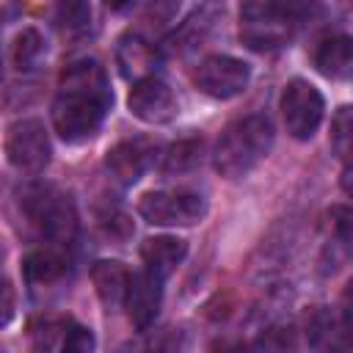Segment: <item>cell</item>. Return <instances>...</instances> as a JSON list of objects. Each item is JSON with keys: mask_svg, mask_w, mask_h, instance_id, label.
<instances>
[{"mask_svg": "<svg viewBox=\"0 0 353 353\" xmlns=\"http://www.w3.org/2000/svg\"><path fill=\"white\" fill-rule=\"evenodd\" d=\"M6 154L14 168L25 174H39L50 163V138L39 119H22L11 124L6 138Z\"/></svg>", "mask_w": 353, "mask_h": 353, "instance_id": "cell-8", "label": "cell"}, {"mask_svg": "<svg viewBox=\"0 0 353 353\" xmlns=\"http://www.w3.org/2000/svg\"><path fill=\"white\" fill-rule=\"evenodd\" d=\"M116 61H119V69H121V74H124L127 80H141V77L154 74L157 55H154V50L149 47V41H143V39L135 36V33H127V36L119 39Z\"/></svg>", "mask_w": 353, "mask_h": 353, "instance_id": "cell-12", "label": "cell"}, {"mask_svg": "<svg viewBox=\"0 0 353 353\" xmlns=\"http://www.w3.org/2000/svg\"><path fill=\"white\" fill-rule=\"evenodd\" d=\"M110 85L105 69L94 58L72 61L58 80V94L52 102L55 132L66 143H83L94 138L110 110Z\"/></svg>", "mask_w": 353, "mask_h": 353, "instance_id": "cell-1", "label": "cell"}, {"mask_svg": "<svg viewBox=\"0 0 353 353\" xmlns=\"http://www.w3.org/2000/svg\"><path fill=\"white\" fill-rule=\"evenodd\" d=\"M74 325V320L69 317H44L33 325V339H36V347H47V350H63L66 345V336H69V328Z\"/></svg>", "mask_w": 353, "mask_h": 353, "instance_id": "cell-20", "label": "cell"}, {"mask_svg": "<svg viewBox=\"0 0 353 353\" xmlns=\"http://www.w3.org/2000/svg\"><path fill=\"white\" fill-rule=\"evenodd\" d=\"M185 254H188V245H185V240H176V237H152L141 245V259H143L146 270H152L163 281L176 270V265L185 259Z\"/></svg>", "mask_w": 353, "mask_h": 353, "instance_id": "cell-13", "label": "cell"}, {"mask_svg": "<svg viewBox=\"0 0 353 353\" xmlns=\"http://www.w3.org/2000/svg\"><path fill=\"white\" fill-rule=\"evenodd\" d=\"M270 146V121L265 116H243L221 132L215 143V168L226 179H240L268 157Z\"/></svg>", "mask_w": 353, "mask_h": 353, "instance_id": "cell-3", "label": "cell"}, {"mask_svg": "<svg viewBox=\"0 0 353 353\" xmlns=\"http://www.w3.org/2000/svg\"><path fill=\"white\" fill-rule=\"evenodd\" d=\"M196 88L212 99H232L245 91L251 80L248 63L232 55H210L196 69Z\"/></svg>", "mask_w": 353, "mask_h": 353, "instance_id": "cell-7", "label": "cell"}, {"mask_svg": "<svg viewBox=\"0 0 353 353\" xmlns=\"http://www.w3.org/2000/svg\"><path fill=\"white\" fill-rule=\"evenodd\" d=\"M199 160H201V141L199 138H188V141H179V143H174L168 149L163 171L165 174H182V171H190Z\"/></svg>", "mask_w": 353, "mask_h": 353, "instance_id": "cell-21", "label": "cell"}, {"mask_svg": "<svg viewBox=\"0 0 353 353\" xmlns=\"http://www.w3.org/2000/svg\"><path fill=\"white\" fill-rule=\"evenodd\" d=\"M22 210L30 226L52 245H69L77 232V212L66 193L50 185H30L22 193Z\"/></svg>", "mask_w": 353, "mask_h": 353, "instance_id": "cell-4", "label": "cell"}, {"mask_svg": "<svg viewBox=\"0 0 353 353\" xmlns=\"http://www.w3.org/2000/svg\"><path fill=\"white\" fill-rule=\"evenodd\" d=\"M44 39H41V33L36 30V28H25L19 36H17V41H14V63H17V69L19 72H30V69H36L39 63H41V58H44Z\"/></svg>", "mask_w": 353, "mask_h": 353, "instance_id": "cell-17", "label": "cell"}, {"mask_svg": "<svg viewBox=\"0 0 353 353\" xmlns=\"http://www.w3.org/2000/svg\"><path fill=\"white\" fill-rule=\"evenodd\" d=\"M127 108L135 119L146 124H165L176 116V97L168 88V83H163L157 74H149L135 80L127 97Z\"/></svg>", "mask_w": 353, "mask_h": 353, "instance_id": "cell-9", "label": "cell"}, {"mask_svg": "<svg viewBox=\"0 0 353 353\" xmlns=\"http://www.w3.org/2000/svg\"><path fill=\"white\" fill-rule=\"evenodd\" d=\"M132 0H105V6L108 8H113V11H119V8H124V6H130Z\"/></svg>", "mask_w": 353, "mask_h": 353, "instance_id": "cell-27", "label": "cell"}, {"mask_svg": "<svg viewBox=\"0 0 353 353\" xmlns=\"http://www.w3.org/2000/svg\"><path fill=\"white\" fill-rule=\"evenodd\" d=\"M281 113H284L287 132L298 141H309L317 132L325 113L323 94L309 80H292L281 94Z\"/></svg>", "mask_w": 353, "mask_h": 353, "instance_id": "cell-6", "label": "cell"}, {"mask_svg": "<svg viewBox=\"0 0 353 353\" xmlns=\"http://www.w3.org/2000/svg\"><path fill=\"white\" fill-rule=\"evenodd\" d=\"M91 347H94V336H91V331L74 323V325L69 328V336H66L63 350H91Z\"/></svg>", "mask_w": 353, "mask_h": 353, "instance_id": "cell-24", "label": "cell"}, {"mask_svg": "<svg viewBox=\"0 0 353 353\" xmlns=\"http://www.w3.org/2000/svg\"><path fill=\"white\" fill-rule=\"evenodd\" d=\"M22 268H25L28 281H36V284L58 281V279L69 270V254H66V245H52V243H47L44 248L30 251V254L25 256Z\"/></svg>", "mask_w": 353, "mask_h": 353, "instance_id": "cell-14", "label": "cell"}, {"mask_svg": "<svg viewBox=\"0 0 353 353\" xmlns=\"http://www.w3.org/2000/svg\"><path fill=\"white\" fill-rule=\"evenodd\" d=\"M160 298H163V279L154 276L152 270H141L132 273L127 281V292H124V306H127V317L138 331H146L160 309Z\"/></svg>", "mask_w": 353, "mask_h": 353, "instance_id": "cell-10", "label": "cell"}, {"mask_svg": "<svg viewBox=\"0 0 353 353\" xmlns=\"http://www.w3.org/2000/svg\"><path fill=\"white\" fill-rule=\"evenodd\" d=\"M17 6H19V0H0V14L8 17V14L17 11Z\"/></svg>", "mask_w": 353, "mask_h": 353, "instance_id": "cell-26", "label": "cell"}, {"mask_svg": "<svg viewBox=\"0 0 353 353\" xmlns=\"http://www.w3.org/2000/svg\"><path fill=\"white\" fill-rule=\"evenodd\" d=\"M91 281L97 287V295L105 306H119L124 303V292H127V281H130V273L121 262H113V259H102L91 268Z\"/></svg>", "mask_w": 353, "mask_h": 353, "instance_id": "cell-15", "label": "cell"}, {"mask_svg": "<svg viewBox=\"0 0 353 353\" xmlns=\"http://www.w3.org/2000/svg\"><path fill=\"white\" fill-rule=\"evenodd\" d=\"M312 0H245L240 8V39L256 52L279 50L303 22Z\"/></svg>", "mask_w": 353, "mask_h": 353, "instance_id": "cell-2", "label": "cell"}, {"mask_svg": "<svg viewBox=\"0 0 353 353\" xmlns=\"http://www.w3.org/2000/svg\"><path fill=\"white\" fill-rule=\"evenodd\" d=\"M179 8V0H149L146 6V19L152 25H165Z\"/></svg>", "mask_w": 353, "mask_h": 353, "instance_id": "cell-23", "label": "cell"}, {"mask_svg": "<svg viewBox=\"0 0 353 353\" xmlns=\"http://www.w3.org/2000/svg\"><path fill=\"white\" fill-rule=\"evenodd\" d=\"M138 212L154 226H193L204 218L207 201L193 190H154L138 201Z\"/></svg>", "mask_w": 353, "mask_h": 353, "instance_id": "cell-5", "label": "cell"}, {"mask_svg": "<svg viewBox=\"0 0 353 353\" xmlns=\"http://www.w3.org/2000/svg\"><path fill=\"white\" fill-rule=\"evenodd\" d=\"M154 152H157V143L154 141H149V138H127V141L116 143L108 152L105 165H108V171L121 185H132L154 163Z\"/></svg>", "mask_w": 353, "mask_h": 353, "instance_id": "cell-11", "label": "cell"}, {"mask_svg": "<svg viewBox=\"0 0 353 353\" xmlns=\"http://www.w3.org/2000/svg\"><path fill=\"white\" fill-rule=\"evenodd\" d=\"M331 130H334V132H331V141H334L336 152H339L342 157H347V152H350V108H339V113H336Z\"/></svg>", "mask_w": 353, "mask_h": 353, "instance_id": "cell-22", "label": "cell"}, {"mask_svg": "<svg viewBox=\"0 0 353 353\" xmlns=\"http://www.w3.org/2000/svg\"><path fill=\"white\" fill-rule=\"evenodd\" d=\"M314 66L334 80L350 74V39L347 36H325L314 50Z\"/></svg>", "mask_w": 353, "mask_h": 353, "instance_id": "cell-16", "label": "cell"}, {"mask_svg": "<svg viewBox=\"0 0 353 353\" xmlns=\"http://www.w3.org/2000/svg\"><path fill=\"white\" fill-rule=\"evenodd\" d=\"M212 28V17H210V11L204 8V11H196L171 39H168V50L171 52H185V50H190V47H196L201 39H204V33Z\"/></svg>", "mask_w": 353, "mask_h": 353, "instance_id": "cell-19", "label": "cell"}, {"mask_svg": "<svg viewBox=\"0 0 353 353\" xmlns=\"http://www.w3.org/2000/svg\"><path fill=\"white\" fill-rule=\"evenodd\" d=\"M14 317V287L8 279H0V328Z\"/></svg>", "mask_w": 353, "mask_h": 353, "instance_id": "cell-25", "label": "cell"}, {"mask_svg": "<svg viewBox=\"0 0 353 353\" xmlns=\"http://www.w3.org/2000/svg\"><path fill=\"white\" fill-rule=\"evenodd\" d=\"M55 19L63 33L77 36L91 25V6L88 0H55Z\"/></svg>", "mask_w": 353, "mask_h": 353, "instance_id": "cell-18", "label": "cell"}]
</instances>
